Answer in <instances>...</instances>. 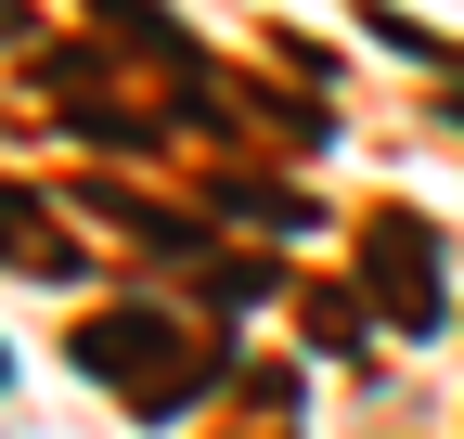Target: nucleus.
Returning a JSON list of instances; mask_svg holds the SVG:
<instances>
[{
    "label": "nucleus",
    "instance_id": "obj_1",
    "mask_svg": "<svg viewBox=\"0 0 464 439\" xmlns=\"http://www.w3.org/2000/svg\"><path fill=\"white\" fill-rule=\"evenodd\" d=\"M78 375H103L130 414H181L194 388H219V337L194 310H155V298H116V310H91L78 323Z\"/></svg>",
    "mask_w": 464,
    "mask_h": 439
},
{
    "label": "nucleus",
    "instance_id": "obj_2",
    "mask_svg": "<svg viewBox=\"0 0 464 439\" xmlns=\"http://www.w3.org/2000/svg\"><path fill=\"white\" fill-rule=\"evenodd\" d=\"M362 310L400 323V337H426V323L451 310V298H439V233H426L413 207H374V220H362Z\"/></svg>",
    "mask_w": 464,
    "mask_h": 439
},
{
    "label": "nucleus",
    "instance_id": "obj_3",
    "mask_svg": "<svg viewBox=\"0 0 464 439\" xmlns=\"http://www.w3.org/2000/svg\"><path fill=\"white\" fill-rule=\"evenodd\" d=\"M39 78H52V103H65L78 130H103V142H155V103H142V91H116L103 52H52Z\"/></svg>",
    "mask_w": 464,
    "mask_h": 439
},
{
    "label": "nucleus",
    "instance_id": "obj_4",
    "mask_svg": "<svg viewBox=\"0 0 464 439\" xmlns=\"http://www.w3.org/2000/svg\"><path fill=\"white\" fill-rule=\"evenodd\" d=\"M0 259L39 271V285H78V233H65V207L39 181H0Z\"/></svg>",
    "mask_w": 464,
    "mask_h": 439
},
{
    "label": "nucleus",
    "instance_id": "obj_5",
    "mask_svg": "<svg viewBox=\"0 0 464 439\" xmlns=\"http://www.w3.org/2000/svg\"><path fill=\"white\" fill-rule=\"evenodd\" d=\"M310 337H323V349H362V337H374V310L348 298V285H310Z\"/></svg>",
    "mask_w": 464,
    "mask_h": 439
},
{
    "label": "nucleus",
    "instance_id": "obj_6",
    "mask_svg": "<svg viewBox=\"0 0 464 439\" xmlns=\"http://www.w3.org/2000/svg\"><path fill=\"white\" fill-rule=\"evenodd\" d=\"M0 375H14V349H0Z\"/></svg>",
    "mask_w": 464,
    "mask_h": 439
},
{
    "label": "nucleus",
    "instance_id": "obj_7",
    "mask_svg": "<svg viewBox=\"0 0 464 439\" xmlns=\"http://www.w3.org/2000/svg\"><path fill=\"white\" fill-rule=\"evenodd\" d=\"M258 439H284V426H258Z\"/></svg>",
    "mask_w": 464,
    "mask_h": 439
}]
</instances>
